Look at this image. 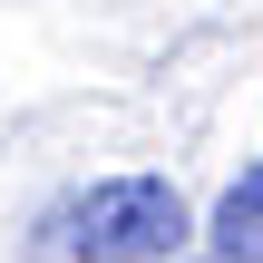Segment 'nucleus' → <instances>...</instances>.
Returning <instances> with one entry per match:
<instances>
[{
    "label": "nucleus",
    "mask_w": 263,
    "mask_h": 263,
    "mask_svg": "<svg viewBox=\"0 0 263 263\" xmlns=\"http://www.w3.org/2000/svg\"><path fill=\"white\" fill-rule=\"evenodd\" d=\"M215 254L224 263H263V166H244L215 205Z\"/></svg>",
    "instance_id": "2"
},
{
    "label": "nucleus",
    "mask_w": 263,
    "mask_h": 263,
    "mask_svg": "<svg viewBox=\"0 0 263 263\" xmlns=\"http://www.w3.org/2000/svg\"><path fill=\"white\" fill-rule=\"evenodd\" d=\"M68 244L88 263H166L185 234H195V215H185V195L166 185V176H107V185H88L78 205H68Z\"/></svg>",
    "instance_id": "1"
}]
</instances>
